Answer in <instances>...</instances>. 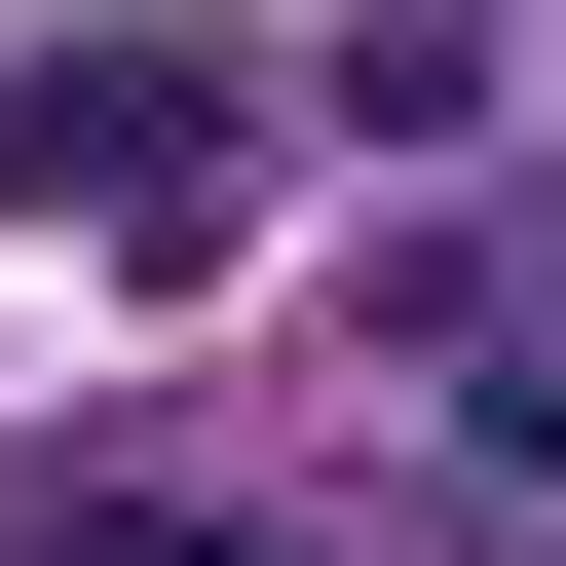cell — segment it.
<instances>
[{
    "label": "cell",
    "instance_id": "cell-1",
    "mask_svg": "<svg viewBox=\"0 0 566 566\" xmlns=\"http://www.w3.org/2000/svg\"><path fill=\"white\" fill-rule=\"evenodd\" d=\"M264 151H303V76H264V39H189V0H114V39H39V76H0V227H39V264H114V303L264 264Z\"/></svg>",
    "mask_w": 566,
    "mask_h": 566
}]
</instances>
